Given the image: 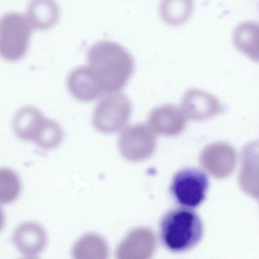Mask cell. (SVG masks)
<instances>
[{
  "label": "cell",
  "instance_id": "obj_1",
  "mask_svg": "<svg viewBox=\"0 0 259 259\" xmlns=\"http://www.w3.org/2000/svg\"><path fill=\"white\" fill-rule=\"evenodd\" d=\"M88 60L102 91L108 93L122 89L134 71L131 55L113 41L102 40L94 44L88 51Z\"/></svg>",
  "mask_w": 259,
  "mask_h": 259
},
{
  "label": "cell",
  "instance_id": "obj_2",
  "mask_svg": "<svg viewBox=\"0 0 259 259\" xmlns=\"http://www.w3.org/2000/svg\"><path fill=\"white\" fill-rule=\"evenodd\" d=\"M202 234L200 218L189 208L171 209L164 214L160 222L161 242L173 252H182L193 247L200 241Z\"/></svg>",
  "mask_w": 259,
  "mask_h": 259
},
{
  "label": "cell",
  "instance_id": "obj_3",
  "mask_svg": "<svg viewBox=\"0 0 259 259\" xmlns=\"http://www.w3.org/2000/svg\"><path fill=\"white\" fill-rule=\"evenodd\" d=\"M12 126L19 139L33 141L45 149L57 147L63 136V131L57 122L45 117L37 108L31 106H24L17 111Z\"/></svg>",
  "mask_w": 259,
  "mask_h": 259
},
{
  "label": "cell",
  "instance_id": "obj_4",
  "mask_svg": "<svg viewBox=\"0 0 259 259\" xmlns=\"http://www.w3.org/2000/svg\"><path fill=\"white\" fill-rule=\"evenodd\" d=\"M32 26L22 14L10 12L0 18V56L17 61L25 55L28 47Z\"/></svg>",
  "mask_w": 259,
  "mask_h": 259
},
{
  "label": "cell",
  "instance_id": "obj_5",
  "mask_svg": "<svg viewBox=\"0 0 259 259\" xmlns=\"http://www.w3.org/2000/svg\"><path fill=\"white\" fill-rule=\"evenodd\" d=\"M131 112V103L125 95L109 93L97 104L93 115V124L101 133H114L126 124Z\"/></svg>",
  "mask_w": 259,
  "mask_h": 259
},
{
  "label": "cell",
  "instance_id": "obj_6",
  "mask_svg": "<svg viewBox=\"0 0 259 259\" xmlns=\"http://www.w3.org/2000/svg\"><path fill=\"white\" fill-rule=\"evenodd\" d=\"M208 184L207 177L203 171L195 168H184L174 176L170 193L179 205L194 208L204 200Z\"/></svg>",
  "mask_w": 259,
  "mask_h": 259
},
{
  "label": "cell",
  "instance_id": "obj_7",
  "mask_svg": "<svg viewBox=\"0 0 259 259\" xmlns=\"http://www.w3.org/2000/svg\"><path fill=\"white\" fill-rule=\"evenodd\" d=\"M118 148L122 156L130 161L137 162L150 157L156 146V136L145 123L130 125L121 133Z\"/></svg>",
  "mask_w": 259,
  "mask_h": 259
},
{
  "label": "cell",
  "instance_id": "obj_8",
  "mask_svg": "<svg viewBox=\"0 0 259 259\" xmlns=\"http://www.w3.org/2000/svg\"><path fill=\"white\" fill-rule=\"evenodd\" d=\"M156 240L153 232L148 228L132 230L117 246L115 255L118 259H147L153 254Z\"/></svg>",
  "mask_w": 259,
  "mask_h": 259
},
{
  "label": "cell",
  "instance_id": "obj_9",
  "mask_svg": "<svg viewBox=\"0 0 259 259\" xmlns=\"http://www.w3.org/2000/svg\"><path fill=\"white\" fill-rule=\"evenodd\" d=\"M200 163L204 168L216 177L227 176L233 170L236 154L233 148L223 142H217L206 146L200 156Z\"/></svg>",
  "mask_w": 259,
  "mask_h": 259
},
{
  "label": "cell",
  "instance_id": "obj_10",
  "mask_svg": "<svg viewBox=\"0 0 259 259\" xmlns=\"http://www.w3.org/2000/svg\"><path fill=\"white\" fill-rule=\"evenodd\" d=\"M221 110L220 103L216 97L197 89L188 90L181 102V111L185 117L192 120L208 119Z\"/></svg>",
  "mask_w": 259,
  "mask_h": 259
},
{
  "label": "cell",
  "instance_id": "obj_11",
  "mask_svg": "<svg viewBox=\"0 0 259 259\" xmlns=\"http://www.w3.org/2000/svg\"><path fill=\"white\" fill-rule=\"evenodd\" d=\"M148 122L155 133L165 136H174L184 130L186 120L182 111L176 106L164 104L151 110Z\"/></svg>",
  "mask_w": 259,
  "mask_h": 259
},
{
  "label": "cell",
  "instance_id": "obj_12",
  "mask_svg": "<svg viewBox=\"0 0 259 259\" xmlns=\"http://www.w3.org/2000/svg\"><path fill=\"white\" fill-rule=\"evenodd\" d=\"M47 241L45 230L34 222L20 225L13 236V241L17 249L27 257H33L41 252L46 245Z\"/></svg>",
  "mask_w": 259,
  "mask_h": 259
},
{
  "label": "cell",
  "instance_id": "obj_13",
  "mask_svg": "<svg viewBox=\"0 0 259 259\" xmlns=\"http://www.w3.org/2000/svg\"><path fill=\"white\" fill-rule=\"evenodd\" d=\"M67 84L71 95L83 102L93 100L102 92L89 66H80L73 69L68 74Z\"/></svg>",
  "mask_w": 259,
  "mask_h": 259
},
{
  "label": "cell",
  "instance_id": "obj_14",
  "mask_svg": "<svg viewBox=\"0 0 259 259\" xmlns=\"http://www.w3.org/2000/svg\"><path fill=\"white\" fill-rule=\"evenodd\" d=\"M59 8L55 0H31L27 8V18L32 27L46 30L58 21Z\"/></svg>",
  "mask_w": 259,
  "mask_h": 259
},
{
  "label": "cell",
  "instance_id": "obj_15",
  "mask_svg": "<svg viewBox=\"0 0 259 259\" xmlns=\"http://www.w3.org/2000/svg\"><path fill=\"white\" fill-rule=\"evenodd\" d=\"M258 24L253 22H245L235 28L233 35V43L240 52L258 61Z\"/></svg>",
  "mask_w": 259,
  "mask_h": 259
},
{
  "label": "cell",
  "instance_id": "obj_16",
  "mask_svg": "<svg viewBox=\"0 0 259 259\" xmlns=\"http://www.w3.org/2000/svg\"><path fill=\"white\" fill-rule=\"evenodd\" d=\"M109 253L106 241L100 236L89 233L74 245L72 254L75 258H106Z\"/></svg>",
  "mask_w": 259,
  "mask_h": 259
},
{
  "label": "cell",
  "instance_id": "obj_17",
  "mask_svg": "<svg viewBox=\"0 0 259 259\" xmlns=\"http://www.w3.org/2000/svg\"><path fill=\"white\" fill-rule=\"evenodd\" d=\"M193 7V0H162L160 4V15L165 23L178 26L189 19Z\"/></svg>",
  "mask_w": 259,
  "mask_h": 259
},
{
  "label": "cell",
  "instance_id": "obj_18",
  "mask_svg": "<svg viewBox=\"0 0 259 259\" xmlns=\"http://www.w3.org/2000/svg\"><path fill=\"white\" fill-rule=\"evenodd\" d=\"M21 189L20 180L16 172L9 168H0V204H7L15 200Z\"/></svg>",
  "mask_w": 259,
  "mask_h": 259
},
{
  "label": "cell",
  "instance_id": "obj_19",
  "mask_svg": "<svg viewBox=\"0 0 259 259\" xmlns=\"http://www.w3.org/2000/svg\"><path fill=\"white\" fill-rule=\"evenodd\" d=\"M5 221V216L3 209L0 207V231L3 228Z\"/></svg>",
  "mask_w": 259,
  "mask_h": 259
}]
</instances>
